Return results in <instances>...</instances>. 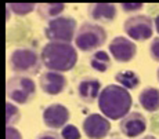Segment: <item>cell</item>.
<instances>
[{"label":"cell","instance_id":"cell-1","mask_svg":"<svg viewBox=\"0 0 159 139\" xmlns=\"http://www.w3.org/2000/svg\"><path fill=\"white\" fill-rule=\"evenodd\" d=\"M98 109L109 120H122L130 113L133 98L129 90L120 84H108L98 96Z\"/></svg>","mask_w":159,"mask_h":139},{"label":"cell","instance_id":"cell-2","mask_svg":"<svg viewBox=\"0 0 159 139\" xmlns=\"http://www.w3.org/2000/svg\"><path fill=\"white\" fill-rule=\"evenodd\" d=\"M40 58L43 68L47 70L54 72H65L72 70L78 62V51L69 43L61 41H48L42 48Z\"/></svg>","mask_w":159,"mask_h":139},{"label":"cell","instance_id":"cell-3","mask_svg":"<svg viewBox=\"0 0 159 139\" xmlns=\"http://www.w3.org/2000/svg\"><path fill=\"white\" fill-rule=\"evenodd\" d=\"M107 37L108 33L104 26L93 22H84L76 32L75 46L83 53H91L102 47L107 41Z\"/></svg>","mask_w":159,"mask_h":139},{"label":"cell","instance_id":"cell-4","mask_svg":"<svg viewBox=\"0 0 159 139\" xmlns=\"http://www.w3.org/2000/svg\"><path fill=\"white\" fill-rule=\"evenodd\" d=\"M8 63L10 69L15 74H24V76L38 74L43 68L40 55L30 48H15L11 53Z\"/></svg>","mask_w":159,"mask_h":139},{"label":"cell","instance_id":"cell-5","mask_svg":"<svg viewBox=\"0 0 159 139\" xmlns=\"http://www.w3.org/2000/svg\"><path fill=\"white\" fill-rule=\"evenodd\" d=\"M6 92L10 101L17 105H26L33 101L36 95V83L32 77L15 74L6 84Z\"/></svg>","mask_w":159,"mask_h":139},{"label":"cell","instance_id":"cell-6","mask_svg":"<svg viewBox=\"0 0 159 139\" xmlns=\"http://www.w3.org/2000/svg\"><path fill=\"white\" fill-rule=\"evenodd\" d=\"M78 32V22L75 18L68 15H60L50 19L44 28V36L48 41H61L71 43L75 40Z\"/></svg>","mask_w":159,"mask_h":139},{"label":"cell","instance_id":"cell-7","mask_svg":"<svg viewBox=\"0 0 159 139\" xmlns=\"http://www.w3.org/2000/svg\"><path fill=\"white\" fill-rule=\"evenodd\" d=\"M154 25L155 22L151 17L144 14L131 15L123 22V31L131 40L136 41H145L152 37L154 35Z\"/></svg>","mask_w":159,"mask_h":139},{"label":"cell","instance_id":"cell-8","mask_svg":"<svg viewBox=\"0 0 159 139\" xmlns=\"http://www.w3.org/2000/svg\"><path fill=\"white\" fill-rule=\"evenodd\" d=\"M83 132L89 139H104L111 132V121L100 113H91L83 120Z\"/></svg>","mask_w":159,"mask_h":139},{"label":"cell","instance_id":"cell-9","mask_svg":"<svg viewBox=\"0 0 159 139\" xmlns=\"http://www.w3.org/2000/svg\"><path fill=\"white\" fill-rule=\"evenodd\" d=\"M108 50L115 61L120 63L133 61L137 54V46L134 44V41H131L130 39L125 37V36H116L115 39H112V41L108 46Z\"/></svg>","mask_w":159,"mask_h":139},{"label":"cell","instance_id":"cell-10","mask_svg":"<svg viewBox=\"0 0 159 139\" xmlns=\"http://www.w3.org/2000/svg\"><path fill=\"white\" fill-rule=\"evenodd\" d=\"M69 110L61 103H51L43 110V123L50 129H60L69 121Z\"/></svg>","mask_w":159,"mask_h":139},{"label":"cell","instance_id":"cell-11","mask_svg":"<svg viewBox=\"0 0 159 139\" xmlns=\"http://www.w3.org/2000/svg\"><path fill=\"white\" fill-rule=\"evenodd\" d=\"M39 86L42 91L47 95H58L64 92L68 86V80L61 72L47 70L39 77Z\"/></svg>","mask_w":159,"mask_h":139},{"label":"cell","instance_id":"cell-12","mask_svg":"<svg viewBox=\"0 0 159 139\" xmlns=\"http://www.w3.org/2000/svg\"><path fill=\"white\" fill-rule=\"evenodd\" d=\"M120 132L127 138H137L147 129V119L139 112H130L119 123Z\"/></svg>","mask_w":159,"mask_h":139},{"label":"cell","instance_id":"cell-13","mask_svg":"<svg viewBox=\"0 0 159 139\" xmlns=\"http://www.w3.org/2000/svg\"><path fill=\"white\" fill-rule=\"evenodd\" d=\"M87 14L94 22L111 23L116 18V6L114 3H90Z\"/></svg>","mask_w":159,"mask_h":139},{"label":"cell","instance_id":"cell-14","mask_svg":"<svg viewBox=\"0 0 159 139\" xmlns=\"http://www.w3.org/2000/svg\"><path fill=\"white\" fill-rule=\"evenodd\" d=\"M101 92V81L96 77H83L78 84V95L84 103H93Z\"/></svg>","mask_w":159,"mask_h":139},{"label":"cell","instance_id":"cell-15","mask_svg":"<svg viewBox=\"0 0 159 139\" xmlns=\"http://www.w3.org/2000/svg\"><path fill=\"white\" fill-rule=\"evenodd\" d=\"M139 102L144 110L149 113H155L159 110V88L145 87L139 95Z\"/></svg>","mask_w":159,"mask_h":139},{"label":"cell","instance_id":"cell-16","mask_svg":"<svg viewBox=\"0 0 159 139\" xmlns=\"http://www.w3.org/2000/svg\"><path fill=\"white\" fill-rule=\"evenodd\" d=\"M65 3H40L36 7L38 15L44 21H50L60 17L65 10Z\"/></svg>","mask_w":159,"mask_h":139},{"label":"cell","instance_id":"cell-17","mask_svg":"<svg viewBox=\"0 0 159 139\" xmlns=\"http://www.w3.org/2000/svg\"><path fill=\"white\" fill-rule=\"evenodd\" d=\"M90 62V68L94 69L96 72H100V73H105L107 70H109L111 68V57L108 55V53L105 51H94L93 55L89 59Z\"/></svg>","mask_w":159,"mask_h":139},{"label":"cell","instance_id":"cell-18","mask_svg":"<svg viewBox=\"0 0 159 139\" xmlns=\"http://www.w3.org/2000/svg\"><path fill=\"white\" fill-rule=\"evenodd\" d=\"M115 81L127 90H136L141 84L140 76L133 70H120L115 74Z\"/></svg>","mask_w":159,"mask_h":139},{"label":"cell","instance_id":"cell-19","mask_svg":"<svg viewBox=\"0 0 159 139\" xmlns=\"http://www.w3.org/2000/svg\"><path fill=\"white\" fill-rule=\"evenodd\" d=\"M8 8L13 11V14L18 17H25L30 14L33 10H35L38 6L35 3H28V2H13V3H7Z\"/></svg>","mask_w":159,"mask_h":139},{"label":"cell","instance_id":"cell-20","mask_svg":"<svg viewBox=\"0 0 159 139\" xmlns=\"http://www.w3.org/2000/svg\"><path fill=\"white\" fill-rule=\"evenodd\" d=\"M21 120V112L18 109L17 103H13L11 101H7L6 103V124L7 127H14L20 123Z\"/></svg>","mask_w":159,"mask_h":139},{"label":"cell","instance_id":"cell-21","mask_svg":"<svg viewBox=\"0 0 159 139\" xmlns=\"http://www.w3.org/2000/svg\"><path fill=\"white\" fill-rule=\"evenodd\" d=\"M61 135L64 139H80L82 132L79 131V128L72 124H66L62 129H61Z\"/></svg>","mask_w":159,"mask_h":139},{"label":"cell","instance_id":"cell-22","mask_svg":"<svg viewBox=\"0 0 159 139\" xmlns=\"http://www.w3.org/2000/svg\"><path fill=\"white\" fill-rule=\"evenodd\" d=\"M144 7L141 2H129V3H120V8L125 13H136V11H140Z\"/></svg>","mask_w":159,"mask_h":139},{"label":"cell","instance_id":"cell-23","mask_svg":"<svg viewBox=\"0 0 159 139\" xmlns=\"http://www.w3.org/2000/svg\"><path fill=\"white\" fill-rule=\"evenodd\" d=\"M149 57L155 62H159V36L152 39L151 44H149Z\"/></svg>","mask_w":159,"mask_h":139},{"label":"cell","instance_id":"cell-24","mask_svg":"<svg viewBox=\"0 0 159 139\" xmlns=\"http://www.w3.org/2000/svg\"><path fill=\"white\" fill-rule=\"evenodd\" d=\"M6 139H22V135L15 127H6Z\"/></svg>","mask_w":159,"mask_h":139},{"label":"cell","instance_id":"cell-25","mask_svg":"<svg viewBox=\"0 0 159 139\" xmlns=\"http://www.w3.org/2000/svg\"><path fill=\"white\" fill-rule=\"evenodd\" d=\"M35 139H64L62 135L58 134V132H54V131H44V132H40Z\"/></svg>","mask_w":159,"mask_h":139},{"label":"cell","instance_id":"cell-26","mask_svg":"<svg viewBox=\"0 0 159 139\" xmlns=\"http://www.w3.org/2000/svg\"><path fill=\"white\" fill-rule=\"evenodd\" d=\"M11 13H13V11L10 10V8H8V6L6 4V21H10V18H11Z\"/></svg>","mask_w":159,"mask_h":139},{"label":"cell","instance_id":"cell-27","mask_svg":"<svg viewBox=\"0 0 159 139\" xmlns=\"http://www.w3.org/2000/svg\"><path fill=\"white\" fill-rule=\"evenodd\" d=\"M154 22H155V29H157V32L159 33V14H158V15H157V17H155Z\"/></svg>","mask_w":159,"mask_h":139},{"label":"cell","instance_id":"cell-28","mask_svg":"<svg viewBox=\"0 0 159 139\" xmlns=\"http://www.w3.org/2000/svg\"><path fill=\"white\" fill-rule=\"evenodd\" d=\"M141 139H158V138L154 137V135H147V137H143Z\"/></svg>","mask_w":159,"mask_h":139},{"label":"cell","instance_id":"cell-29","mask_svg":"<svg viewBox=\"0 0 159 139\" xmlns=\"http://www.w3.org/2000/svg\"><path fill=\"white\" fill-rule=\"evenodd\" d=\"M157 80H158V83H159V68H158V70H157Z\"/></svg>","mask_w":159,"mask_h":139}]
</instances>
